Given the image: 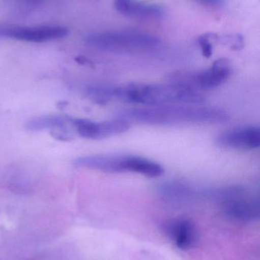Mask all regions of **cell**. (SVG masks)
I'll return each mask as SVG.
<instances>
[{
  "label": "cell",
  "mask_w": 260,
  "mask_h": 260,
  "mask_svg": "<svg viewBox=\"0 0 260 260\" xmlns=\"http://www.w3.org/2000/svg\"><path fill=\"white\" fill-rule=\"evenodd\" d=\"M120 118L151 126L219 124L227 123L230 116L217 107L201 105H164L131 108L122 111Z\"/></svg>",
  "instance_id": "cell-1"
},
{
  "label": "cell",
  "mask_w": 260,
  "mask_h": 260,
  "mask_svg": "<svg viewBox=\"0 0 260 260\" xmlns=\"http://www.w3.org/2000/svg\"><path fill=\"white\" fill-rule=\"evenodd\" d=\"M111 99L145 106L180 103L201 105L205 102L204 97L197 90L174 83H130L111 86Z\"/></svg>",
  "instance_id": "cell-2"
},
{
  "label": "cell",
  "mask_w": 260,
  "mask_h": 260,
  "mask_svg": "<svg viewBox=\"0 0 260 260\" xmlns=\"http://www.w3.org/2000/svg\"><path fill=\"white\" fill-rule=\"evenodd\" d=\"M78 167L105 173H135L151 178L163 175L160 164L146 157L127 154H96L84 156L75 160Z\"/></svg>",
  "instance_id": "cell-3"
},
{
  "label": "cell",
  "mask_w": 260,
  "mask_h": 260,
  "mask_svg": "<svg viewBox=\"0 0 260 260\" xmlns=\"http://www.w3.org/2000/svg\"><path fill=\"white\" fill-rule=\"evenodd\" d=\"M85 42L98 50L114 53L142 51L157 47L160 41L155 35L136 30H110L88 35Z\"/></svg>",
  "instance_id": "cell-4"
},
{
  "label": "cell",
  "mask_w": 260,
  "mask_h": 260,
  "mask_svg": "<svg viewBox=\"0 0 260 260\" xmlns=\"http://www.w3.org/2000/svg\"><path fill=\"white\" fill-rule=\"evenodd\" d=\"M233 73L232 62L227 59H219L207 70L196 73H179L172 76V82L192 89L209 91L222 85Z\"/></svg>",
  "instance_id": "cell-5"
},
{
  "label": "cell",
  "mask_w": 260,
  "mask_h": 260,
  "mask_svg": "<svg viewBox=\"0 0 260 260\" xmlns=\"http://www.w3.org/2000/svg\"><path fill=\"white\" fill-rule=\"evenodd\" d=\"M68 131H73L85 139L99 140L110 136L122 134L130 128L129 122L117 118L106 121L97 122L87 119L67 117Z\"/></svg>",
  "instance_id": "cell-6"
},
{
  "label": "cell",
  "mask_w": 260,
  "mask_h": 260,
  "mask_svg": "<svg viewBox=\"0 0 260 260\" xmlns=\"http://www.w3.org/2000/svg\"><path fill=\"white\" fill-rule=\"evenodd\" d=\"M68 29L62 26H2L0 38L27 42L43 43L62 39L68 35Z\"/></svg>",
  "instance_id": "cell-7"
},
{
  "label": "cell",
  "mask_w": 260,
  "mask_h": 260,
  "mask_svg": "<svg viewBox=\"0 0 260 260\" xmlns=\"http://www.w3.org/2000/svg\"><path fill=\"white\" fill-rule=\"evenodd\" d=\"M216 142L219 146L229 149H257L260 146V129L256 126H245L228 130L218 135Z\"/></svg>",
  "instance_id": "cell-8"
},
{
  "label": "cell",
  "mask_w": 260,
  "mask_h": 260,
  "mask_svg": "<svg viewBox=\"0 0 260 260\" xmlns=\"http://www.w3.org/2000/svg\"><path fill=\"white\" fill-rule=\"evenodd\" d=\"M166 232L169 239L180 250H190L198 242V229L193 221L188 218L171 220L166 224Z\"/></svg>",
  "instance_id": "cell-9"
},
{
  "label": "cell",
  "mask_w": 260,
  "mask_h": 260,
  "mask_svg": "<svg viewBox=\"0 0 260 260\" xmlns=\"http://www.w3.org/2000/svg\"><path fill=\"white\" fill-rule=\"evenodd\" d=\"M240 197L241 195L226 200L223 206V212L226 216L230 219L239 221H250L259 219V198H244Z\"/></svg>",
  "instance_id": "cell-10"
},
{
  "label": "cell",
  "mask_w": 260,
  "mask_h": 260,
  "mask_svg": "<svg viewBox=\"0 0 260 260\" xmlns=\"http://www.w3.org/2000/svg\"><path fill=\"white\" fill-rule=\"evenodd\" d=\"M114 7L124 16L139 19L160 18L163 13L160 6L141 0H114Z\"/></svg>",
  "instance_id": "cell-11"
},
{
  "label": "cell",
  "mask_w": 260,
  "mask_h": 260,
  "mask_svg": "<svg viewBox=\"0 0 260 260\" xmlns=\"http://www.w3.org/2000/svg\"><path fill=\"white\" fill-rule=\"evenodd\" d=\"M198 44L201 47L203 56L206 58H210L213 53V45H212V38L211 35L200 36L198 38Z\"/></svg>",
  "instance_id": "cell-12"
},
{
  "label": "cell",
  "mask_w": 260,
  "mask_h": 260,
  "mask_svg": "<svg viewBox=\"0 0 260 260\" xmlns=\"http://www.w3.org/2000/svg\"><path fill=\"white\" fill-rule=\"evenodd\" d=\"M200 4L204 6H210V7H218L221 6L224 3V0H194Z\"/></svg>",
  "instance_id": "cell-13"
}]
</instances>
